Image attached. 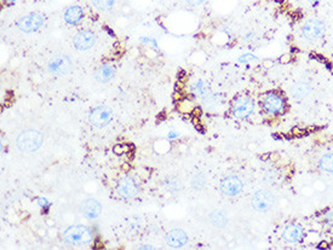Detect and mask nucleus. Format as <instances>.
Listing matches in <instances>:
<instances>
[{"instance_id": "nucleus-4", "label": "nucleus", "mask_w": 333, "mask_h": 250, "mask_svg": "<svg viewBox=\"0 0 333 250\" xmlns=\"http://www.w3.org/2000/svg\"><path fill=\"white\" fill-rule=\"evenodd\" d=\"M302 36L305 42L315 44L322 40L326 33V23L322 20L310 18L306 20L302 26Z\"/></svg>"}, {"instance_id": "nucleus-25", "label": "nucleus", "mask_w": 333, "mask_h": 250, "mask_svg": "<svg viewBox=\"0 0 333 250\" xmlns=\"http://www.w3.org/2000/svg\"><path fill=\"white\" fill-rule=\"evenodd\" d=\"M206 2V0H187L188 4L190 5V6H200V5H202L204 2Z\"/></svg>"}, {"instance_id": "nucleus-23", "label": "nucleus", "mask_w": 333, "mask_h": 250, "mask_svg": "<svg viewBox=\"0 0 333 250\" xmlns=\"http://www.w3.org/2000/svg\"><path fill=\"white\" fill-rule=\"evenodd\" d=\"M322 222L327 228H333V209H329L322 215Z\"/></svg>"}, {"instance_id": "nucleus-12", "label": "nucleus", "mask_w": 333, "mask_h": 250, "mask_svg": "<svg viewBox=\"0 0 333 250\" xmlns=\"http://www.w3.org/2000/svg\"><path fill=\"white\" fill-rule=\"evenodd\" d=\"M115 191L120 198L131 200L137 196L138 186L131 178H124L118 182Z\"/></svg>"}, {"instance_id": "nucleus-9", "label": "nucleus", "mask_w": 333, "mask_h": 250, "mask_svg": "<svg viewBox=\"0 0 333 250\" xmlns=\"http://www.w3.org/2000/svg\"><path fill=\"white\" fill-rule=\"evenodd\" d=\"M251 203L256 210L266 212L274 206V196L268 190H258L252 196Z\"/></svg>"}, {"instance_id": "nucleus-17", "label": "nucleus", "mask_w": 333, "mask_h": 250, "mask_svg": "<svg viewBox=\"0 0 333 250\" xmlns=\"http://www.w3.org/2000/svg\"><path fill=\"white\" fill-rule=\"evenodd\" d=\"M84 17V10L78 5H74V6L68 8L65 12V21L67 24H78L80 21L83 20Z\"/></svg>"}, {"instance_id": "nucleus-14", "label": "nucleus", "mask_w": 333, "mask_h": 250, "mask_svg": "<svg viewBox=\"0 0 333 250\" xmlns=\"http://www.w3.org/2000/svg\"><path fill=\"white\" fill-rule=\"evenodd\" d=\"M82 213L84 216L88 219H96L102 213V206L98 200L94 198H88L83 202L82 204Z\"/></svg>"}, {"instance_id": "nucleus-1", "label": "nucleus", "mask_w": 333, "mask_h": 250, "mask_svg": "<svg viewBox=\"0 0 333 250\" xmlns=\"http://www.w3.org/2000/svg\"><path fill=\"white\" fill-rule=\"evenodd\" d=\"M260 104H262V109L270 116L282 115L287 108L286 98L277 92L265 93L260 98Z\"/></svg>"}, {"instance_id": "nucleus-10", "label": "nucleus", "mask_w": 333, "mask_h": 250, "mask_svg": "<svg viewBox=\"0 0 333 250\" xmlns=\"http://www.w3.org/2000/svg\"><path fill=\"white\" fill-rule=\"evenodd\" d=\"M242 188H244V182L236 176H230L224 178L221 182V186H219L221 192L228 197L237 196L242 191Z\"/></svg>"}, {"instance_id": "nucleus-3", "label": "nucleus", "mask_w": 333, "mask_h": 250, "mask_svg": "<svg viewBox=\"0 0 333 250\" xmlns=\"http://www.w3.org/2000/svg\"><path fill=\"white\" fill-rule=\"evenodd\" d=\"M63 240L69 246H86L94 240L91 230L83 225H74L68 228L63 234Z\"/></svg>"}, {"instance_id": "nucleus-15", "label": "nucleus", "mask_w": 333, "mask_h": 250, "mask_svg": "<svg viewBox=\"0 0 333 250\" xmlns=\"http://www.w3.org/2000/svg\"><path fill=\"white\" fill-rule=\"evenodd\" d=\"M312 92V87L309 82L306 81H299L296 82L289 90V96L291 98H293L294 100H303L304 98L309 97L310 93Z\"/></svg>"}, {"instance_id": "nucleus-27", "label": "nucleus", "mask_w": 333, "mask_h": 250, "mask_svg": "<svg viewBox=\"0 0 333 250\" xmlns=\"http://www.w3.org/2000/svg\"><path fill=\"white\" fill-rule=\"evenodd\" d=\"M289 58H291V57H289L288 54H286V56H282L281 57V63H288L289 60H291Z\"/></svg>"}, {"instance_id": "nucleus-26", "label": "nucleus", "mask_w": 333, "mask_h": 250, "mask_svg": "<svg viewBox=\"0 0 333 250\" xmlns=\"http://www.w3.org/2000/svg\"><path fill=\"white\" fill-rule=\"evenodd\" d=\"M308 2H309V4L312 5V6H317V5L320 4L322 0H308Z\"/></svg>"}, {"instance_id": "nucleus-11", "label": "nucleus", "mask_w": 333, "mask_h": 250, "mask_svg": "<svg viewBox=\"0 0 333 250\" xmlns=\"http://www.w3.org/2000/svg\"><path fill=\"white\" fill-rule=\"evenodd\" d=\"M96 44V36L91 30H82L73 38V46L78 51H88Z\"/></svg>"}, {"instance_id": "nucleus-16", "label": "nucleus", "mask_w": 333, "mask_h": 250, "mask_svg": "<svg viewBox=\"0 0 333 250\" xmlns=\"http://www.w3.org/2000/svg\"><path fill=\"white\" fill-rule=\"evenodd\" d=\"M166 240L167 244L172 248H182L188 243V236L183 230H171L170 232H167Z\"/></svg>"}, {"instance_id": "nucleus-13", "label": "nucleus", "mask_w": 333, "mask_h": 250, "mask_svg": "<svg viewBox=\"0 0 333 250\" xmlns=\"http://www.w3.org/2000/svg\"><path fill=\"white\" fill-rule=\"evenodd\" d=\"M282 238L287 243L299 244L304 240V228L299 224H288L282 231Z\"/></svg>"}, {"instance_id": "nucleus-20", "label": "nucleus", "mask_w": 333, "mask_h": 250, "mask_svg": "<svg viewBox=\"0 0 333 250\" xmlns=\"http://www.w3.org/2000/svg\"><path fill=\"white\" fill-rule=\"evenodd\" d=\"M210 222L213 226H217V228H223V226L227 225L228 222V218L223 212L221 210H215L212 214L210 215Z\"/></svg>"}, {"instance_id": "nucleus-8", "label": "nucleus", "mask_w": 333, "mask_h": 250, "mask_svg": "<svg viewBox=\"0 0 333 250\" xmlns=\"http://www.w3.org/2000/svg\"><path fill=\"white\" fill-rule=\"evenodd\" d=\"M44 17L40 14H30L17 21V28L23 33H34L44 26Z\"/></svg>"}, {"instance_id": "nucleus-18", "label": "nucleus", "mask_w": 333, "mask_h": 250, "mask_svg": "<svg viewBox=\"0 0 333 250\" xmlns=\"http://www.w3.org/2000/svg\"><path fill=\"white\" fill-rule=\"evenodd\" d=\"M115 75L114 66L111 64H103L100 68H97L96 72H95V78L100 82H109Z\"/></svg>"}, {"instance_id": "nucleus-2", "label": "nucleus", "mask_w": 333, "mask_h": 250, "mask_svg": "<svg viewBox=\"0 0 333 250\" xmlns=\"http://www.w3.org/2000/svg\"><path fill=\"white\" fill-rule=\"evenodd\" d=\"M44 143V136L36 130H26L17 136V148L22 152H34Z\"/></svg>"}, {"instance_id": "nucleus-19", "label": "nucleus", "mask_w": 333, "mask_h": 250, "mask_svg": "<svg viewBox=\"0 0 333 250\" xmlns=\"http://www.w3.org/2000/svg\"><path fill=\"white\" fill-rule=\"evenodd\" d=\"M194 92H195V94L198 96V97L202 98V100H211V92H210V88H208V85L205 81L202 80H199L198 82L195 84V86H194Z\"/></svg>"}, {"instance_id": "nucleus-6", "label": "nucleus", "mask_w": 333, "mask_h": 250, "mask_svg": "<svg viewBox=\"0 0 333 250\" xmlns=\"http://www.w3.org/2000/svg\"><path fill=\"white\" fill-rule=\"evenodd\" d=\"M73 68V63L72 60L66 54H56V56H52L48 62V69L49 72H52L55 75H67L72 72Z\"/></svg>"}, {"instance_id": "nucleus-24", "label": "nucleus", "mask_w": 333, "mask_h": 250, "mask_svg": "<svg viewBox=\"0 0 333 250\" xmlns=\"http://www.w3.org/2000/svg\"><path fill=\"white\" fill-rule=\"evenodd\" d=\"M257 60V57H254L253 54H246V56L240 57L239 62L240 63H247V62H250V60Z\"/></svg>"}, {"instance_id": "nucleus-7", "label": "nucleus", "mask_w": 333, "mask_h": 250, "mask_svg": "<svg viewBox=\"0 0 333 250\" xmlns=\"http://www.w3.org/2000/svg\"><path fill=\"white\" fill-rule=\"evenodd\" d=\"M113 118V112L109 106H98L91 110L89 115V121L96 128L106 127Z\"/></svg>"}, {"instance_id": "nucleus-21", "label": "nucleus", "mask_w": 333, "mask_h": 250, "mask_svg": "<svg viewBox=\"0 0 333 250\" xmlns=\"http://www.w3.org/2000/svg\"><path fill=\"white\" fill-rule=\"evenodd\" d=\"M318 166L323 172L327 173H333V152H327L321 156Z\"/></svg>"}, {"instance_id": "nucleus-22", "label": "nucleus", "mask_w": 333, "mask_h": 250, "mask_svg": "<svg viewBox=\"0 0 333 250\" xmlns=\"http://www.w3.org/2000/svg\"><path fill=\"white\" fill-rule=\"evenodd\" d=\"M94 6L100 11H111L114 8L115 0H92Z\"/></svg>"}, {"instance_id": "nucleus-5", "label": "nucleus", "mask_w": 333, "mask_h": 250, "mask_svg": "<svg viewBox=\"0 0 333 250\" xmlns=\"http://www.w3.org/2000/svg\"><path fill=\"white\" fill-rule=\"evenodd\" d=\"M254 112V102L247 96H240L231 104V115L237 120H245L250 118Z\"/></svg>"}, {"instance_id": "nucleus-28", "label": "nucleus", "mask_w": 333, "mask_h": 250, "mask_svg": "<svg viewBox=\"0 0 333 250\" xmlns=\"http://www.w3.org/2000/svg\"><path fill=\"white\" fill-rule=\"evenodd\" d=\"M5 2H7L8 4H13V2H15L16 0H5Z\"/></svg>"}]
</instances>
